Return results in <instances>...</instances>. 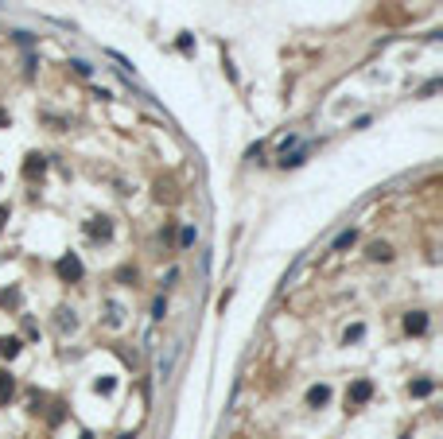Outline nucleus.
Returning <instances> with one entry per match:
<instances>
[{"instance_id":"obj_1","label":"nucleus","mask_w":443,"mask_h":439,"mask_svg":"<svg viewBox=\"0 0 443 439\" xmlns=\"http://www.w3.org/2000/svg\"><path fill=\"white\" fill-rule=\"evenodd\" d=\"M59 272H62V276H78V272H82V264L74 261V257H66V261L59 264Z\"/></svg>"},{"instance_id":"obj_2","label":"nucleus","mask_w":443,"mask_h":439,"mask_svg":"<svg viewBox=\"0 0 443 439\" xmlns=\"http://www.w3.org/2000/svg\"><path fill=\"white\" fill-rule=\"evenodd\" d=\"M346 245H354V229H346V233L335 237V249H346Z\"/></svg>"},{"instance_id":"obj_3","label":"nucleus","mask_w":443,"mask_h":439,"mask_svg":"<svg viewBox=\"0 0 443 439\" xmlns=\"http://www.w3.org/2000/svg\"><path fill=\"white\" fill-rule=\"evenodd\" d=\"M370 257H373V261H389V245H373Z\"/></svg>"},{"instance_id":"obj_4","label":"nucleus","mask_w":443,"mask_h":439,"mask_svg":"<svg viewBox=\"0 0 443 439\" xmlns=\"http://www.w3.org/2000/svg\"><path fill=\"white\" fill-rule=\"evenodd\" d=\"M307 400H311V404H323V400H327V389H311Z\"/></svg>"},{"instance_id":"obj_5","label":"nucleus","mask_w":443,"mask_h":439,"mask_svg":"<svg viewBox=\"0 0 443 439\" xmlns=\"http://www.w3.org/2000/svg\"><path fill=\"white\" fill-rule=\"evenodd\" d=\"M412 393H416V396H428V393H432V381H416V385H412Z\"/></svg>"},{"instance_id":"obj_6","label":"nucleus","mask_w":443,"mask_h":439,"mask_svg":"<svg viewBox=\"0 0 443 439\" xmlns=\"http://www.w3.org/2000/svg\"><path fill=\"white\" fill-rule=\"evenodd\" d=\"M365 396H370V385H365V381H358V385H354V400H365Z\"/></svg>"},{"instance_id":"obj_7","label":"nucleus","mask_w":443,"mask_h":439,"mask_svg":"<svg viewBox=\"0 0 443 439\" xmlns=\"http://www.w3.org/2000/svg\"><path fill=\"white\" fill-rule=\"evenodd\" d=\"M362 334H365V326H350V331H346V342H358Z\"/></svg>"},{"instance_id":"obj_8","label":"nucleus","mask_w":443,"mask_h":439,"mask_svg":"<svg viewBox=\"0 0 443 439\" xmlns=\"http://www.w3.org/2000/svg\"><path fill=\"white\" fill-rule=\"evenodd\" d=\"M424 326H428V323H424V315H416V319L408 315V331H424Z\"/></svg>"},{"instance_id":"obj_9","label":"nucleus","mask_w":443,"mask_h":439,"mask_svg":"<svg viewBox=\"0 0 443 439\" xmlns=\"http://www.w3.org/2000/svg\"><path fill=\"white\" fill-rule=\"evenodd\" d=\"M70 66H74V70H78V74H82V78H89V62H82V59H74V62H70Z\"/></svg>"},{"instance_id":"obj_10","label":"nucleus","mask_w":443,"mask_h":439,"mask_svg":"<svg viewBox=\"0 0 443 439\" xmlns=\"http://www.w3.org/2000/svg\"><path fill=\"white\" fill-rule=\"evenodd\" d=\"M179 241H183V245H195V229L187 226V229H183V233H179Z\"/></svg>"},{"instance_id":"obj_11","label":"nucleus","mask_w":443,"mask_h":439,"mask_svg":"<svg viewBox=\"0 0 443 439\" xmlns=\"http://www.w3.org/2000/svg\"><path fill=\"white\" fill-rule=\"evenodd\" d=\"M4 393H12V381H4V377H0V396H4Z\"/></svg>"},{"instance_id":"obj_12","label":"nucleus","mask_w":443,"mask_h":439,"mask_svg":"<svg viewBox=\"0 0 443 439\" xmlns=\"http://www.w3.org/2000/svg\"><path fill=\"white\" fill-rule=\"evenodd\" d=\"M4 121H8V117H4V113H0V124H4Z\"/></svg>"}]
</instances>
